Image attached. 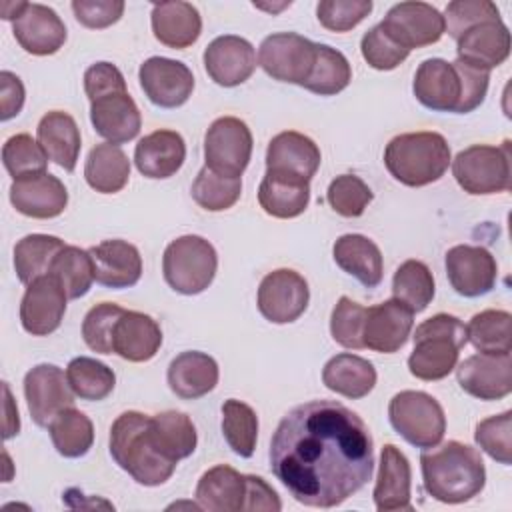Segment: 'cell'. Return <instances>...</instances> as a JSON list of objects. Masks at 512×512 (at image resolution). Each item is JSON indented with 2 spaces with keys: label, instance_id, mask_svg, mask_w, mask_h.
Returning a JSON list of instances; mask_svg holds the SVG:
<instances>
[{
  "label": "cell",
  "instance_id": "6da1fadb",
  "mask_svg": "<svg viewBox=\"0 0 512 512\" xmlns=\"http://www.w3.org/2000/svg\"><path fill=\"white\" fill-rule=\"evenodd\" d=\"M268 458L294 500L334 508L372 478L374 442L366 422L344 404L310 400L282 416Z\"/></svg>",
  "mask_w": 512,
  "mask_h": 512
},
{
  "label": "cell",
  "instance_id": "7a4b0ae2",
  "mask_svg": "<svg viewBox=\"0 0 512 512\" xmlns=\"http://www.w3.org/2000/svg\"><path fill=\"white\" fill-rule=\"evenodd\" d=\"M490 72L472 68L460 60H424L412 82L416 100L434 112L468 114L476 110L488 92Z\"/></svg>",
  "mask_w": 512,
  "mask_h": 512
},
{
  "label": "cell",
  "instance_id": "3957f363",
  "mask_svg": "<svg viewBox=\"0 0 512 512\" xmlns=\"http://www.w3.org/2000/svg\"><path fill=\"white\" fill-rule=\"evenodd\" d=\"M110 454L142 486L164 484L178 464L160 448L152 430V416L136 410L122 412L112 422Z\"/></svg>",
  "mask_w": 512,
  "mask_h": 512
},
{
  "label": "cell",
  "instance_id": "277c9868",
  "mask_svg": "<svg viewBox=\"0 0 512 512\" xmlns=\"http://www.w3.org/2000/svg\"><path fill=\"white\" fill-rule=\"evenodd\" d=\"M422 480L426 492L444 504H460L478 496L486 484V468L476 448L458 440L422 452Z\"/></svg>",
  "mask_w": 512,
  "mask_h": 512
},
{
  "label": "cell",
  "instance_id": "5b68a950",
  "mask_svg": "<svg viewBox=\"0 0 512 512\" xmlns=\"http://www.w3.org/2000/svg\"><path fill=\"white\" fill-rule=\"evenodd\" d=\"M450 160V146L438 132L398 134L384 150V164L392 178L412 188L440 180Z\"/></svg>",
  "mask_w": 512,
  "mask_h": 512
},
{
  "label": "cell",
  "instance_id": "8992f818",
  "mask_svg": "<svg viewBox=\"0 0 512 512\" xmlns=\"http://www.w3.org/2000/svg\"><path fill=\"white\" fill-rule=\"evenodd\" d=\"M414 350L408 358L410 374L434 382L458 366V354L468 342L466 326L452 314H434L414 330Z\"/></svg>",
  "mask_w": 512,
  "mask_h": 512
},
{
  "label": "cell",
  "instance_id": "52a82bcc",
  "mask_svg": "<svg viewBox=\"0 0 512 512\" xmlns=\"http://www.w3.org/2000/svg\"><path fill=\"white\" fill-rule=\"evenodd\" d=\"M218 268L214 246L196 234L172 240L162 256V272L168 286L180 294L194 296L204 292Z\"/></svg>",
  "mask_w": 512,
  "mask_h": 512
},
{
  "label": "cell",
  "instance_id": "ba28073f",
  "mask_svg": "<svg viewBox=\"0 0 512 512\" xmlns=\"http://www.w3.org/2000/svg\"><path fill=\"white\" fill-rule=\"evenodd\" d=\"M392 428L416 448L438 446L446 432V416L440 402L420 390H402L388 404Z\"/></svg>",
  "mask_w": 512,
  "mask_h": 512
},
{
  "label": "cell",
  "instance_id": "9c48e42d",
  "mask_svg": "<svg viewBox=\"0 0 512 512\" xmlns=\"http://www.w3.org/2000/svg\"><path fill=\"white\" fill-rule=\"evenodd\" d=\"M452 174L458 186L474 196L510 190V142L506 140L502 146L474 144L458 152L452 160Z\"/></svg>",
  "mask_w": 512,
  "mask_h": 512
},
{
  "label": "cell",
  "instance_id": "30bf717a",
  "mask_svg": "<svg viewBox=\"0 0 512 512\" xmlns=\"http://www.w3.org/2000/svg\"><path fill=\"white\" fill-rule=\"evenodd\" d=\"M252 156V132L236 116L216 118L204 136L206 168L220 176L240 178Z\"/></svg>",
  "mask_w": 512,
  "mask_h": 512
},
{
  "label": "cell",
  "instance_id": "8fae6325",
  "mask_svg": "<svg viewBox=\"0 0 512 512\" xmlns=\"http://www.w3.org/2000/svg\"><path fill=\"white\" fill-rule=\"evenodd\" d=\"M316 50L318 44L296 32H276L262 40L258 64L274 80L302 86L314 68Z\"/></svg>",
  "mask_w": 512,
  "mask_h": 512
},
{
  "label": "cell",
  "instance_id": "7c38bea8",
  "mask_svg": "<svg viewBox=\"0 0 512 512\" xmlns=\"http://www.w3.org/2000/svg\"><path fill=\"white\" fill-rule=\"evenodd\" d=\"M310 290L304 276L290 268L268 272L260 286L256 304L260 314L274 324H290L308 308Z\"/></svg>",
  "mask_w": 512,
  "mask_h": 512
},
{
  "label": "cell",
  "instance_id": "4fadbf2b",
  "mask_svg": "<svg viewBox=\"0 0 512 512\" xmlns=\"http://www.w3.org/2000/svg\"><path fill=\"white\" fill-rule=\"evenodd\" d=\"M380 26L396 44L406 50L436 44L446 32L444 16L438 8L426 2L394 4L386 12Z\"/></svg>",
  "mask_w": 512,
  "mask_h": 512
},
{
  "label": "cell",
  "instance_id": "5bb4252c",
  "mask_svg": "<svg viewBox=\"0 0 512 512\" xmlns=\"http://www.w3.org/2000/svg\"><path fill=\"white\" fill-rule=\"evenodd\" d=\"M24 396L32 420L38 426H50L62 410L74 406L76 394L62 368L56 364H38L24 376Z\"/></svg>",
  "mask_w": 512,
  "mask_h": 512
},
{
  "label": "cell",
  "instance_id": "9a60e30c",
  "mask_svg": "<svg viewBox=\"0 0 512 512\" xmlns=\"http://www.w3.org/2000/svg\"><path fill=\"white\" fill-rule=\"evenodd\" d=\"M138 78L148 100L160 108L182 106L194 90V76L190 68L164 56L144 60L138 70Z\"/></svg>",
  "mask_w": 512,
  "mask_h": 512
},
{
  "label": "cell",
  "instance_id": "2e32d148",
  "mask_svg": "<svg viewBox=\"0 0 512 512\" xmlns=\"http://www.w3.org/2000/svg\"><path fill=\"white\" fill-rule=\"evenodd\" d=\"M446 276L460 296L476 298L494 288L498 264L486 248L458 244L446 252Z\"/></svg>",
  "mask_w": 512,
  "mask_h": 512
},
{
  "label": "cell",
  "instance_id": "e0dca14e",
  "mask_svg": "<svg viewBox=\"0 0 512 512\" xmlns=\"http://www.w3.org/2000/svg\"><path fill=\"white\" fill-rule=\"evenodd\" d=\"M460 388L480 400H500L512 392L510 354H472L456 366Z\"/></svg>",
  "mask_w": 512,
  "mask_h": 512
},
{
  "label": "cell",
  "instance_id": "ac0fdd59",
  "mask_svg": "<svg viewBox=\"0 0 512 512\" xmlns=\"http://www.w3.org/2000/svg\"><path fill=\"white\" fill-rule=\"evenodd\" d=\"M66 292L50 274L28 284L20 302L22 328L32 336H48L62 324Z\"/></svg>",
  "mask_w": 512,
  "mask_h": 512
},
{
  "label": "cell",
  "instance_id": "d6986e66",
  "mask_svg": "<svg viewBox=\"0 0 512 512\" xmlns=\"http://www.w3.org/2000/svg\"><path fill=\"white\" fill-rule=\"evenodd\" d=\"M204 68L218 86H238L254 74L256 50L242 36H218L204 50Z\"/></svg>",
  "mask_w": 512,
  "mask_h": 512
},
{
  "label": "cell",
  "instance_id": "ffe728a7",
  "mask_svg": "<svg viewBox=\"0 0 512 512\" xmlns=\"http://www.w3.org/2000/svg\"><path fill=\"white\" fill-rule=\"evenodd\" d=\"M414 328V312L398 300H386L382 304L366 308L362 342L364 348L392 354L398 352Z\"/></svg>",
  "mask_w": 512,
  "mask_h": 512
},
{
  "label": "cell",
  "instance_id": "44dd1931",
  "mask_svg": "<svg viewBox=\"0 0 512 512\" xmlns=\"http://www.w3.org/2000/svg\"><path fill=\"white\" fill-rule=\"evenodd\" d=\"M16 42L34 56L58 52L66 42V26L62 18L48 6L24 2V8L12 22Z\"/></svg>",
  "mask_w": 512,
  "mask_h": 512
},
{
  "label": "cell",
  "instance_id": "7402d4cb",
  "mask_svg": "<svg viewBox=\"0 0 512 512\" xmlns=\"http://www.w3.org/2000/svg\"><path fill=\"white\" fill-rule=\"evenodd\" d=\"M10 202L20 214L28 218L48 220L64 212L68 204V192L54 174L40 172L14 180L10 186Z\"/></svg>",
  "mask_w": 512,
  "mask_h": 512
},
{
  "label": "cell",
  "instance_id": "603a6c76",
  "mask_svg": "<svg viewBox=\"0 0 512 512\" xmlns=\"http://www.w3.org/2000/svg\"><path fill=\"white\" fill-rule=\"evenodd\" d=\"M456 54L460 62L478 70L490 72L500 66L510 54V32L502 18L468 28L456 40Z\"/></svg>",
  "mask_w": 512,
  "mask_h": 512
},
{
  "label": "cell",
  "instance_id": "cb8c5ba5",
  "mask_svg": "<svg viewBox=\"0 0 512 512\" xmlns=\"http://www.w3.org/2000/svg\"><path fill=\"white\" fill-rule=\"evenodd\" d=\"M90 122L108 142L124 144L138 136L142 116L128 92H112L90 102Z\"/></svg>",
  "mask_w": 512,
  "mask_h": 512
},
{
  "label": "cell",
  "instance_id": "d4e9b609",
  "mask_svg": "<svg viewBox=\"0 0 512 512\" xmlns=\"http://www.w3.org/2000/svg\"><path fill=\"white\" fill-rule=\"evenodd\" d=\"M320 166V148L300 132L286 130L268 142L266 172L288 174L310 182Z\"/></svg>",
  "mask_w": 512,
  "mask_h": 512
},
{
  "label": "cell",
  "instance_id": "484cf974",
  "mask_svg": "<svg viewBox=\"0 0 512 512\" xmlns=\"http://www.w3.org/2000/svg\"><path fill=\"white\" fill-rule=\"evenodd\" d=\"M94 280L106 288H130L142 276V256L126 240H104L90 250Z\"/></svg>",
  "mask_w": 512,
  "mask_h": 512
},
{
  "label": "cell",
  "instance_id": "4316f807",
  "mask_svg": "<svg viewBox=\"0 0 512 512\" xmlns=\"http://www.w3.org/2000/svg\"><path fill=\"white\" fill-rule=\"evenodd\" d=\"M412 470L408 458L394 444H384L374 484V504L380 512L412 510L410 482Z\"/></svg>",
  "mask_w": 512,
  "mask_h": 512
},
{
  "label": "cell",
  "instance_id": "83f0119b",
  "mask_svg": "<svg viewBox=\"0 0 512 512\" xmlns=\"http://www.w3.org/2000/svg\"><path fill=\"white\" fill-rule=\"evenodd\" d=\"M162 346L158 322L136 310H124L114 326L112 352L128 362H148Z\"/></svg>",
  "mask_w": 512,
  "mask_h": 512
},
{
  "label": "cell",
  "instance_id": "f1b7e54d",
  "mask_svg": "<svg viewBox=\"0 0 512 512\" xmlns=\"http://www.w3.org/2000/svg\"><path fill=\"white\" fill-rule=\"evenodd\" d=\"M186 158L184 138L174 130H154L146 134L134 150V164L146 178L174 176Z\"/></svg>",
  "mask_w": 512,
  "mask_h": 512
},
{
  "label": "cell",
  "instance_id": "f546056e",
  "mask_svg": "<svg viewBox=\"0 0 512 512\" xmlns=\"http://www.w3.org/2000/svg\"><path fill=\"white\" fill-rule=\"evenodd\" d=\"M194 496L202 510L240 512L246 500V474L228 464H218L200 476Z\"/></svg>",
  "mask_w": 512,
  "mask_h": 512
},
{
  "label": "cell",
  "instance_id": "4dcf8cb0",
  "mask_svg": "<svg viewBox=\"0 0 512 512\" xmlns=\"http://www.w3.org/2000/svg\"><path fill=\"white\" fill-rule=\"evenodd\" d=\"M152 32L168 48L182 50L192 46L202 32V18L190 2H160L152 6Z\"/></svg>",
  "mask_w": 512,
  "mask_h": 512
},
{
  "label": "cell",
  "instance_id": "1f68e13d",
  "mask_svg": "<svg viewBox=\"0 0 512 512\" xmlns=\"http://www.w3.org/2000/svg\"><path fill=\"white\" fill-rule=\"evenodd\" d=\"M218 364L212 356L188 350L178 354L168 366V386L184 400H196L212 392L218 384Z\"/></svg>",
  "mask_w": 512,
  "mask_h": 512
},
{
  "label": "cell",
  "instance_id": "d6a6232c",
  "mask_svg": "<svg viewBox=\"0 0 512 512\" xmlns=\"http://www.w3.org/2000/svg\"><path fill=\"white\" fill-rule=\"evenodd\" d=\"M36 138L48 160L72 172L76 168L80 156V130L76 120L62 110H52L44 114L36 128Z\"/></svg>",
  "mask_w": 512,
  "mask_h": 512
},
{
  "label": "cell",
  "instance_id": "836d02e7",
  "mask_svg": "<svg viewBox=\"0 0 512 512\" xmlns=\"http://www.w3.org/2000/svg\"><path fill=\"white\" fill-rule=\"evenodd\" d=\"M334 262L362 286L376 288L382 282L384 260L380 248L362 234H344L334 242Z\"/></svg>",
  "mask_w": 512,
  "mask_h": 512
},
{
  "label": "cell",
  "instance_id": "e575fe53",
  "mask_svg": "<svg viewBox=\"0 0 512 512\" xmlns=\"http://www.w3.org/2000/svg\"><path fill=\"white\" fill-rule=\"evenodd\" d=\"M258 202L274 218H296L308 208L310 182L288 174L266 172L258 186Z\"/></svg>",
  "mask_w": 512,
  "mask_h": 512
},
{
  "label": "cell",
  "instance_id": "d590c367",
  "mask_svg": "<svg viewBox=\"0 0 512 512\" xmlns=\"http://www.w3.org/2000/svg\"><path fill=\"white\" fill-rule=\"evenodd\" d=\"M322 382L328 390L358 400L372 392L376 384V370L366 358L342 352L324 364Z\"/></svg>",
  "mask_w": 512,
  "mask_h": 512
},
{
  "label": "cell",
  "instance_id": "8d00e7d4",
  "mask_svg": "<svg viewBox=\"0 0 512 512\" xmlns=\"http://www.w3.org/2000/svg\"><path fill=\"white\" fill-rule=\"evenodd\" d=\"M84 178L100 194L120 192L130 178V160L118 144H96L86 158Z\"/></svg>",
  "mask_w": 512,
  "mask_h": 512
},
{
  "label": "cell",
  "instance_id": "74e56055",
  "mask_svg": "<svg viewBox=\"0 0 512 512\" xmlns=\"http://www.w3.org/2000/svg\"><path fill=\"white\" fill-rule=\"evenodd\" d=\"M66 244L58 236L50 234H28L14 246V268L22 284L50 274L54 258Z\"/></svg>",
  "mask_w": 512,
  "mask_h": 512
},
{
  "label": "cell",
  "instance_id": "f35d334b",
  "mask_svg": "<svg viewBox=\"0 0 512 512\" xmlns=\"http://www.w3.org/2000/svg\"><path fill=\"white\" fill-rule=\"evenodd\" d=\"M48 432L56 452L64 458H80L94 444L92 420L84 412L76 410L74 406L62 410L50 422Z\"/></svg>",
  "mask_w": 512,
  "mask_h": 512
},
{
  "label": "cell",
  "instance_id": "ab89813d",
  "mask_svg": "<svg viewBox=\"0 0 512 512\" xmlns=\"http://www.w3.org/2000/svg\"><path fill=\"white\" fill-rule=\"evenodd\" d=\"M512 316L506 310H482L466 324L468 342L484 354H510Z\"/></svg>",
  "mask_w": 512,
  "mask_h": 512
},
{
  "label": "cell",
  "instance_id": "60d3db41",
  "mask_svg": "<svg viewBox=\"0 0 512 512\" xmlns=\"http://www.w3.org/2000/svg\"><path fill=\"white\" fill-rule=\"evenodd\" d=\"M392 296L408 310L422 312L434 298V276L420 260H406L392 278Z\"/></svg>",
  "mask_w": 512,
  "mask_h": 512
},
{
  "label": "cell",
  "instance_id": "b9f144b4",
  "mask_svg": "<svg viewBox=\"0 0 512 512\" xmlns=\"http://www.w3.org/2000/svg\"><path fill=\"white\" fill-rule=\"evenodd\" d=\"M66 378L72 392L78 398L90 400V402L104 400L114 390V384H116L114 370L90 356L72 358L66 366Z\"/></svg>",
  "mask_w": 512,
  "mask_h": 512
},
{
  "label": "cell",
  "instance_id": "7bdbcfd3",
  "mask_svg": "<svg viewBox=\"0 0 512 512\" xmlns=\"http://www.w3.org/2000/svg\"><path fill=\"white\" fill-rule=\"evenodd\" d=\"M350 80L352 68L346 56L332 46L318 44L314 68L302 86L320 96H334L342 92L350 84Z\"/></svg>",
  "mask_w": 512,
  "mask_h": 512
},
{
  "label": "cell",
  "instance_id": "ee69618b",
  "mask_svg": "<svg viewBox=\"0 0 512 512\" xmlns=\"http://www.w3.org/2000/svg\"><path fill=\"white\" fill-rule=\"evenodd\" d=\"M152 430L160 444V448L172 458L182 460L188 458L198 444L196 428L184 412L178 410H166L152 416Z\"/></svg>",
  "mask_w": 512,
  "mask_h": 512
},
{
  "label": "cell",
  "instance_id": "f6af8a7d",
  "mask_svg": "<svg viewBox=\"0 0 512 512\" xmlns=\"http://www.w3.org/2000/svg\"><path fill=\"white\" fill-rule=\"evenodd\" d=\"M222 434L234 454L250 458L258 440V416L256 412L236 398L222 404Z\"/></svg>",
  "mask_w": 512,
  "mask_h": 512
},
{
  "label": "cell",
  "instance_id": "bcb514c9",
  "mask_svg": "<svg viewBox=\"0 0 512 512\" xmlns=\"http://www.w3.org/2000/svg\"><path fill=\"white\" fill-rule=\"evenodd\" d=\"M50 276L58 280L70 300L84 296L94 282V264L90 252L66 244L54 258Z\"/></svg>",
  "mask_w": 512,
  "mask_h": 512
},
{
  "label": "cell",
  "instance_id": "7dc6e473",
  "mask_svg": "<svg viewBox=\"0 0 512 512\" xmlns=\"http://www.w3.org/2000/svg\"><path fill=\"white\" fill-rule=\"evenodd\" d=\"M242 194V180L228 178L212 172L210 168H202L192 182V198L194 202L210 212H222L232 208Z\"/></svg>",
  "mask_w": 512,
  "mask_h": 512
},
{
  "label": "cell",
  "instance_id": "c3c4849f",
  "mask_svg": "<svg viewBox=\"0 0 512 512\" xmlns=\"http://www.w3.org/2000/svg\"><path fill=\"white\" fill-rule=\"evenodd\" d=\"M2 162L8 174L18 180L46 172L48 156L30 134H14L2 146Z\"/></svg>",
  "mask_w": 512,
  "mask_h": 512
},
{
  "label": "cell",
  "instance_id": "681fc988",
  "mask_svg": "<svg viewBox=\"0 0 512 512\" xmlns=\"http://www.w3.org/2000/svg\"><path fill=\"white\" fill-rule=\"evenodd\" d=\"M372 198L374 194L368 188V184L354 174L336 176L326 190V200L332 206V210L346 218L362 216Z\"/></svg>",
  "mask_w": 512,
  "mask_h": 512
},
{
  "label": "cell",
  "instance_id": "f907efd6",
  "mask_svg": "<svg viewBox=\"0 0 512 512\" xmlns=\"http://www.w3.org/2000/svg\"><path fill=\"white\" fill-rule=\"evenodd\" d=\"M126 308L114 302H100L92 306L82 322V338L86 346L98 354H112V336L118 318Z\"/></svg>",
  "mask_w": 512,
  "mask_h": 512
},
{
  "label": "cell",
  "instance_id": "816d5d0a",
  "mask_svg": "<svg viewBox=\"0 0 512 512\" xmlns=\"http://www.w3.org/2000/svg\"><path fill=\"white\" fill-rule=\"evenodd\" d=\"M474 440L490 458L508 466L512 460V412L506 410L480 420L476 424Z\"/></svg>",
  "mask_w": 512,
  "mask_h": 512
},
{
  "label": "cell",
  "instance_id": "f5cc1de1",
  "mask_svg": "<svg viewBox=\"0 0 512 512\" xmlns=\"http://www.w3.org/2000/svg\"><path fill=\"white\" fill-rule=\"evenodd\" d=\"M364 318H366V308L350 300L348 296H342L336 302L330 316V334L334 342L350 350L364 348V342H362Z\"/></svg>",
  "mask_w": 512,
  "mask_h": 512
},
{
  "label": "cell",
  "instance_id": "db71d44e",
  "mask_svg": "<svg viewBox=\"0 0 512 512\" xmlns=\"http://www.w3.org/2000/svg\"><path fill=\"white\" fill-rule=\"evenodd\" d=\"M500 10L490 0H454L446 6L444 14V26L448 34L458 40L468 28L486 22V20H498Z\"/></svg>",
  "mask_w": 512,
  "mask_h": 512
},
{
  "label": "cell",
  "instance_id": "11a10c76",
  "mask_svg": "<svg viewBox=\"0 0 512 512\" xmlns=\"http://www.w3.org/2000/svg\"><path fill=\"white\" fill-rule=\"evenodd\" d=\"M360 52L362 58L368 62V66H372L374 70H394L396 66H400L410 50L402 48L400 44H396L384 30L380 24L372 26L360 42Z\"/></svg>",
  "mask_w": 512,
  "mask_h": 512
},
{
  "label": "cell",
  "instance_id": "9f6ffc18",
  "mask_svg": "<svg viewBox=\"0 0 512 512\" xmlns=\"http://www.w3.org/2000/svg\"><path fill=\"white\" fill-rule=\"evenodd\" d=\"M372 6L370 0H324L316 6V14L326 30L348 32L372 12Z\"/></svg>",
  "mask_w": 512,
  "mask_h": 512
},
{
  "label": "cell",
  "instance_id": "6f0895ef",
  "mask_svg": "<svg viewBox=\"0 0 512 512\" xmlns=\"http://www.w3.org/2000/svg\"><path fill=\"white\" fill-rule=\"evenodd\" d=\"M126 4L122 0H74L72 12L76 20L92 30H102L120 20Z\"/></svg>",
  "mask_w": 512,
  "mask_h": 512
},
{
  "label": "cell",
  "instance_id": "680465c9",
  "mask_svg": "<svg viewBox=\"0 0 512 512\" xmlns=\"http://www.w3.org/2000/svg\"><path fill=\"white\" fill-rule=\"evenodd\" d=\"M84 90L90 102L112 92H128L122 72L110 62H96L84 72Z\"/></svg>",
  "mask_w": 512,
  "mask_h": 512
},
{
  "label": "cell",
  "instance_id": "91938a15",
  "mask_svg": "<svg viewBox=\"0 0 512 512\" xmlns=\"http://www.w3.org/2000/svg\"><path fill=\"white\" fill-rule=\"evenodd\" d=\"M282 508V502L276 494V490L260 476L246 474V500L244 510H272L278 512Z\"/></svg>",
  "mask_w": 512,
  "mask_h": 512
},
{
  "label": "cell",
  "instance_id": "94428289",
  "mask_svg": "<svg viewBox=\"0 0 512 512\" xmlns=\"http://www.w3.org/2000/svg\"><path fill=\"white\" fill-rule=\"evenodd\" d=\"M0 88H2V96H0V120H10L14 118L22 106H24V84L22 80L8 72L2 70L0 72Z\"/></svg>",
  "mask_w": 512,
  "mask_h": 512
},
{
  "label": "cell",
  "instance_id": "6125c7cd",
  "mask_svg": "<svg viewBox=\"0 0 512 512\" xmlns=\"http://www.w3.org/2000/svg\"><path fill=\"white\" fill-rule=\"evenodd\" d=\"M4 392H6V424H4V438H12L14 434H18L20 430V420H18V408H12V396H10V390L8 386L4 384Z\"/></svg>",
  "mask_w": 512,
  "mask_h": 512
},
{
  "label": "cell",
  "instance_id": "be15d7a7",
  "mask_svg": "<svg viewBox=\"0 0 512 512\" xmlns=\"http://www.w3.org/2000/svg\"><path fill=\"white\" fill-rule=\"evenodd\" d=\"M24 8V2H2L0 10H2V18L4 20H16V16L20 14V10Z\"/></svg>",
  "mask_w": 512,
  "mask_h": 512
}]
</instances>
